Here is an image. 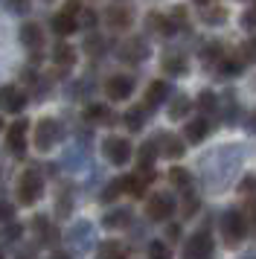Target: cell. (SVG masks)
Segmentation results:
<instances>
[{"mask_svg":"<svg viewBox=\"0 0 256 259\" xmlns=\"http://www.w3.org/2000/svg\"><path fill=\"white\" fill-rule=\"evenodd\" d=\"M26 108V94L15 84H3L0 88V111H9V114H21Z\"/></svg>","mask_w":256,"mask_h":259,"instance_id":"30bf717a","label":"cell"},{"mask_svg":"<svg viewBox=\"0 0 256 259\" xmlns=\"http://www.w3.org/2000/svg\"><path fill=\"white\" fill-rule=\"evenodd\" d=\"M44 195V178L38 169H26L18 181V201L21 204H35V201Z\"/></svg>","mask_w":256,"mask_h":259,"instance_id":"6da1fadb","label":"cell"},{"mask_svg":"<svg viewBox=\"0 0 256 259\" xmlns=\"http://www.w3.org/2000/svg\"><path fill=\"white\" fill-rule=\"evenodd\" d=\"M160 143H163V154H166V157H184L186 149L178 137H160Z\"/></svg>","mask_w":256,"mask_h":259,"instance_id":"484cf974","label":"cell"},{"mask_svg":"<svg viewBox=\"0 0 256 259\" xmlns=\"http://www.w3.org/2000/svg\"><path fill=\"white\" fill-rule=\"evenodd\" d=\"M198 210V198L195 195H192V192H186V204H184V215L186 219H189V215H192V212Z\"/></svg>","mask_w":256,"mask_h":259,"instance_id":"e575fe53","label":"cell"},{"mask_svg":"<svg viewBox=\"0 0 256 259\" xmlns=\"http://www.w3.org/2000/svg\"><path fill=\"white\" fill-rule=\"evenodd\" d=\"M239 56H244V64H250V61H256V38H250V41H244L242 50H239Z\"/></svg>","mask_w":256,"mask_h":259,"instance_id":"d6a6232c","label":"cell"},{"mask_svg":"<svg viewBox=\"0 0 256 259\" xmlns=\"http://www.w3.org/2000/svg\"><path fill=\"white\" fill-rule=\"evenodd\" d=\"M26 137H29V122H26V119L12 122L9 134H6V149H9L15 157H23V154H26Z\"/></svg>","mask_w":256,"mask_h":259,"instance_id":"52a82bcc","label":"cell"},{"mask_svg":"<svg viewBox=\"0 0 256 259\" xmlns=\"http://www.w3.org/2000/svg\"><path fill=\"white\" fill-rule=\"evenodd\" d=\"M58 137H61V122H56V119H41L38 125H35V134H32V143L35 149H41V152H50L53 146L58 143Z\"/></svg>","mask_w":256,"mask_h":259,"instance_id":"3957f363","label":"cell"},{"mask_svg":"<svg viewBox=\"0 0 256 259\" xmlns=\"http://www.w3.org/2000/svg\"><path fill=\"white\" fill-rule=\"evenodd\" d=\"M166 99H169V84H166V82H151L149 88H146L143 111H146V114H151V111L160 105V102H166Z\"/></svg>","mask_w":256,"mask_h":259,"instance_id":"8fae6325","label":"cell"},{"mask_svg":"<svg viewBox=\"0 0 256 259\" xmlns=\"http://www.w3.org/2000/svg\"><path fill=\"white\" fill-rule=\"evenodd\" d=\"M212 247H216L212 236H209L207 230H201V233H195L184 245V256L186 259H204V256H209V253H212Z\"/></svg>","mask_w":256,"mask_h":259,"instance_id":"9c48e42d","label":"cell"},{"mask_svg":"<svg viewBox=\"0 0 256 259\" xmlns=\"http://www.w3.org/2000/svg\"><path fill=\"white\" fill-rule=\"evenodd\" d=\"M186 70H189V61H186L181 53L163 56V73H169V76H184Z\"/></svg>","mask_w":256,"mask_h":259,"instance_id":"2e32d148","label":"cell"},{"mask_svg":"<svg viewBox=\"0 0 256 259\" xmlns=\"http://www.w3.org/2000/svg\"><path fill=\"white\" fill-rule=\"evenodd\" d=\"M105 21H108L111 29H128L134 18H131V12L122 9V6H108V9H105Z\"/></svg>","mask_w":256,"mask_h":259,"instance_id":"4fadbf2b","label":"cell"},{"mask_svg":"<svg viewBox=\"0 0 256 259\" xmlns=\"http://www.w3.org/2000/svg\"><path fill=\"white\" fill-rule=\"evenodd\" d=\"M125 125L131 131H140L143 128V122H146V111H143V108H137V111H125Z\"/></svg>","mask_w":256,"mask_h":259,"instance_id":"f546056e","label":"cell"},{"mask_svg":"<svg viewBox=\"0 0 256 259\" xmlns=\"http://www.w3.org/2000/svg\"><path fill=\"white\" fill-rule=\"evenodd\" d=\"M201 18L212 26L224 24V21H227V9H224L221 3H216V0H209V3H204V9H201Z\"/></svg>","mask_w":256,"mask_h":259,"instance_id":"e0dca14e","label":"cell"},{"mask_svg":"<svg viewBox=\"0 0 256 259\" xmlns=\"http://www.w3.org/2000/svg\"><path fill=\"white\" fill-rule=\"evenodd\" d=\"M239 192H242V195H253V192H256V178L253 175L244 178L242 184H239Z\"/></svg>","mask_w":256,"mask_h":259,"instance_id":"836d02e7","label":"cell"},{"mask_svg":"<svg viewBox=\"0 0 256 259\" xmlns=\"http://www.w3.org/2000/svg\"><path fill=\"white\" fill-rule=\"evenodd\" d=\"M247 131H250V134H256V111H253V117L247 119Z\"/></svg>","mask_w":256,"mask_h":259,"instance_id":"60d3db41","label":"cell"},{"mask_svg":"<svg viewBox=\"0 0 256 259\" xmlns=\"http://www.w3.org/2000/svg\"><path fill=\"white\" fill-rule=\"evenodd\" d=\"M9 9L12 12H26L29 9V0H9Z\"/></svg>","mask_w":256,"mask_h":259,"instance_id":"f35d334b","label":"cell"},{"mask_svg":"<svg viewBox=\"0 0 256 259\" xmlns=\"http://www.w3.org/2000/svg\"><path fill=\"white\" fill-rule=\"evenodd\" d=\"M151 181H154V172H151V169H137L134 175L119 178V184H122V192L134 195V198H143V195H146V187H149Z\"/></svg>","mask_w":256,"mask_h":259,"instance_id":"ba28073f","label":"cell"},{"mask_svg":"<svg viewBox=\"0 0 256 259\" xmlns=\"http://www.w3.org/2000/svg\"><path fill=\"white\" fill-rule=\"evenodd\" d=\"M21 236H23V227L18 222H12V219H9V222L0 227V245H15Z\"/></svg>","mask_w":256,"mask_h":259,"instance_id":"7402d4cb","label":"cell"},{"mask_svg":"<svg viewBox=\"0 0 256 259\" xmlns=\"http://www.w3.org/2000/svg\"><path fill=\"white\" fill-rule=\"evenodd\" d=\"M131 94H134V79H131V76L116 73V76H108V79H105V96H108L111 102H125Z\"/></svg>","mask_w":256,"mask_h":259,"instance_id":"5b68a950","label":"cell"},{"mask_svg":"<svg viewBox=\"0 0 256 259\" xmlns=\"http://www.w3.org/2000/svg\"><path fill=\"white\" fill-rule=\"evenodd\" d=\"M157 157V143H143L140 146V157H137V169H151Z\"/></svg>","mask_w":256,"mask_h":259,"instance_id":"603a6c76","label":"cell"},{"mask_svg":"<svg viewBox=\"0 0 256 259\" xmlns=\"http://www.w3.org/2000/svg\"><path fill=\"white\" fill-rule=\"evenodd\" d=\"M125 253H128L125 242H116V239L102 242V245H99V256H125Z\"/></svg>","mask_w":256,"mask_h":259,"instance_id":"d4e9b609","label":"cell"},{"mask_svg":"<svg viewBox=\"0 0 256 259\" xmlns=\"http://www.w3.org/2000/svg\"><path fill=\"white\" fill-rule=\"evenodd\" d=\"M21 44L29 53H38V50L44 47V32H41V26L38 24H23L21 26Z\"/></svg>","mask_w":256,"mask_h":259,"instance_id":"7c38bea8","label":"cell"},{"mask_svg":"<svg viewBox=\"0 0 256 259\" xmlns=\"http://www.w3.org/2000/svg\"><path fill=\"white\" fill-rule=\"evenodd\" d=\"M172 212H175V198L169 192H154V195H149L146 215H149L151 222H166V219H172Z\"/></svg>","mask_w":256,"mask_h":259,"instance_id":"277c9868","label":"cell"},{"mask_svg":"<svg viewBox=\"0 0 256 259\" xmlns=\"http://www.w3.org/2000/svg\"><path fill=\"white\" fill-rule=\"evenodd\" d=\"M131 222V212L128 210H114V212H108L102 219V224L108 227V230H116V227H125V224Z\"/></svg>","mask_w":256,"mask_h":259,"instance_id":"cb8c5ba5","label":"cell"},{"mask_svg":"<svg viewBox=\"0 0 256 259\" xmlns=\"http://www.w3.org/2000/svg\"><path fill=\"white\" fill-rule=\"evenodd\" d=\"M195 105H198V111H201L204 117H216V114H219V96L212 94V91H201Z\"/></svg>","mask_w":256,"mask_h":259,"instance_id":"d6986e66","label":"cell"},{"mask_svg":"<svg viewBox=\"0 0 256 259\" xmlns=\"http://www.w3.org/2000/svg\"><path fill=\"white\" fill-rule=\"evenodd\" d=\"M207 131H209V117H195V119L186 122L184 134H186V140L189 143H201L204 137H207Z\"/></svg>","mask_w":256,"mask_h":259,"instance_id":"9a60e30c","label":"cell"},{"mask_svg":"<svg viewBox=\"0 0 256 259\" xmlns=\"http://www.w3.org/2000/svg\"><path fill=\"white\" fill-rule=\"evenodd\" d=\"M169 181H172L175 187H181V189H189V187H192V175H189L186 169H181V166H175L172 172H169Z\"/></svg>","mask_w":256,"mask_h":259,"instance_id":"f1b7e54d","label":"cell"},{"mask_svg":"<svg viewBox=\"0 0 256 259\" xmlns=\"http://www.w3.org/2000/svg\"><path fill=\"white\" fill-rule=\"evenodd\" d=\"M178 236H181V227L178 224H169L166 227V239H178Z\"/></svg>","mask_w":256,"mask_h":259,"instance_id":"ab89813d","label":"cell"},{"mask_svg":"<svg viewBox=\"0 0 256 259\" xmlns=\"http://www.w3.org/2000/svg\"><path fill=\"white\" fill-rule=\"evenodd\" d=\"M201 59H204V64H207V67H212V70H216V64L224 59V47H221V44H209V47L204 50V56H201Z\"/></svg>","mask_w":256,"mask_h":259,"instance_id":"83f0119b","label":"cell"},{"mask_svg":"<svg viewBox=\"0 0 256 259\" xmlns=\"http://www.w3.org/2000/svg\"><path fill=\"white\" fill-rule=\"evenodd\" d=\"M119 192H122V184L119 181H111L108 187L102 189V195H99V201H105V204H111V201L119 198Z\"/></svg>","mask_w":256,"mask_h":259,"instance_id":"1f68e13d","label":"cell"},{"mask_svg":"<svg viewBox=\"0 0 256 259\" xmlns=\"http://www.w3.org/2000/svg\"><path fill=\"white\" fill-rule=\"evenodd\" d=\"M102 154L111 160L114 166H125L131 160V143L125 137H108L102 143Z\"/></svg>","mask_w":256,"mask_h":259,"instance_id":"8992f818","label":"cell"},{"mask_svg":"<svg viewBox=\"0 0 256 259\" xmlns=\"http://www.w3.org/2000/svg\"><path fill=\"white\" fill-rule=\"evenodd\" d=\"M221 233L227 239V245H239L247 233V222H244V212L239 210H227L221 215Z\"/></svg>","mask_w":256,"mask_h":259,"instance_id":"7a4b0ae2","label":"cell"},{"mask_svg":"<svg viewBox=\"0 0 256 259\" xmlns=\"http://www.w3.org/2000/svg\"><path fill=\"white\" fill-rule=\"evenodd\" d=\"M119 53H122V56H119L122 61H143L146 56H149V47H146L143 41H128Z\"/></svg>","mask_w":256,"mask_h":259,"instance_id":"ffe728a7","label":"cell"},{"mask_svg":"<svg viewBox=\"0 0 256 259\" xmlns=\"http://www.w3.org/2000/svg\"><path fill=\"white\" fill-rule=\"evenodd\" d=\"M53 61H56V67H73V61H76V50L70 47V44H58L56 53H53Z\"/></svg>","mask_w":256,"mask_h":259,"instance_id":"44dd1931","label":"cell"},{"mask_svg":"<svg viewBox=\"0 0 256 259\" xmlns=\"http://www.w3.org/2000/svg\"><path fill=\"white\" fill-rule=\"evenodd\" d=\"M0 131H3V119H0Z\"/></svg>","mask_w":256,"mask_h":259,"instance_id":"7bdbcfd3","label":"cell"},{"mask_svg":"<svg viewBox=\"0 0 256 259\" xmlns=\"http://www.w3.org/2000/svg\"><path fill=\"white\" fill-rule=\"evenodd\" d=\"M149 253H151V256H166L169 250H166L163 242H149Z\"/></svg>","mask_w":256,"mask_h":259,"instance_id":"d590c367","label":"cell"},{"mask_svg":"<svg viewBox=\"0 0 256 259\" xmlns=\"http://www.w3.org/2000/svg\"><path fill=\"white\" fill-rule=\"evenodd\" d=\"M84 117L91 119V122H96V125H102V122H111L114 114H111V108L102 105V102H91V105L84 108Z\"/></svg>","mask_w":256,"mask_h":259,"instance_id":"ac0fdd59","label":"cell"},{"mask_svg":"<svg viewBox=\"0 0 256 259\" xmlns=\"http://www.w3.org/2000/svg\"><path fill=\"white\" fill-rule=\"evenodd\" d=\"M12 215H15V210H12V204H6V201H0V222H9Z\"/></svg>","mask_w":256,"mask_h":259,"instance_id":"74e56055","label":"cell"},{"mask_svg":"<svg viewBox=\"0 0 256 259\" xmlns=\"http://www.w3.org/2000/svg\"><path fill=\"white\" fill-rule=\"evenodd\" d=\"M189 111H192V102H189L186 96H178L172 102V108H169V119H184Z\"/></svg>","mask_w":256,"mask_h":259,"instance_id":"4316f807","label":"cell"},{"mask_svg":"<svg viewBox=\"0 0 256 259\" xmlns=\"http://www.w3.org/2000/svg\"><path fill=\"white\" fill-rule=\"evenodd\" d=\"M76 29H79V24H76V18H73L70 12H64V9H61V12L53 15V32H56V35L67 38V35H73Z\"/></svg>","mask_w":256,"mask_h":259,"instance_id":"5bb4252c","label":"cell"},{"mask_svg":"<svg viewBox=\"0 0 256 259\" xmlns=\"http://www.w3.org/2000/svg\"><path fill=\"white\" fill-rule=\"evenodd\" d=\"M195 3H198V6H204V3H209V0H195Z\"/></svg>","mask_w":256,"mask_h":259,"instance_id":"b9f144b4","label":"cell"},{"mask_svg":"<svg viewBox=\"0 0 256 259\" xmlns=\"http://www.w3.org/2000/svg\"><path fill=\"white\" fill-rule=\"evenodd\" d=\"M84 53H88V56H102L105 53V41L99 35H88V41H84Z\"/></svg>","mask_w":256,"mask_h":259,"instance_id":"4dcf8cb0","label":"cell"},{"mask_svg":"<svg viewBox=\"0 0 256 259\" xmlns=\"http://www.w3.org/2000/svg\"><path fill=\"white\" fill-rule=\"evenodd\" d=\"M242 21H244V26H256V0H253V6L242 15Z\"/></svg>","mask_w":256,"mask_h":259,"instance_id":"8d00e7d4","label":"cell"}]
</instances>
